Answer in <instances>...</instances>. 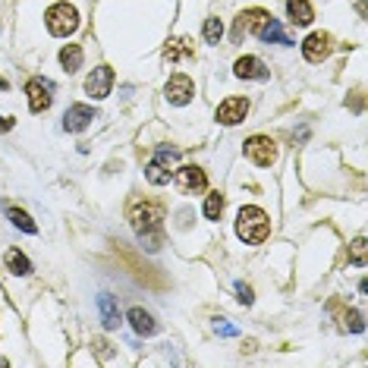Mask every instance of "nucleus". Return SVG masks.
Segmentation results:
<instances>
[{
  "mask_svg": "<svg viewBox=\"0 0 368 368\" xmlns=\"http://www.w3.org/2000/svg\"><path fill=\"white\" fill-rule=\"evenodd\" d=\"M129 224H133L139 242L148 252H157L164 242V205L157 202H135L129 208Z\"/></svg>",
  "mask_w": 368,
  "mask_h": 368,
  "instance_id": "f257e3e1",
  "label": "nucleus"
},
{
  "mask_svg": "<svg viewBox=\"0 0 368 368\" xmlns=\"http://www.w3.org/2000/svg\"><path fill=\"white\" fill-rule=\"evenodd\" d=\"M236 233H240V240L249 242V246L264 242V240H268V233H271L268 214H264L262 208H255V205L240 208V214H236Z\"/></svg>",
  "mask_w": 368,
  "mask_h": 368,
  "instance_id": "f03ea898",
  "label": "nucleus"
},
{
  "mask_svg": "<svg viewBox=\"0 0 368 368\" xmlns=\"http://www.w3.org/2000/svg\"><path fill=\"white\" fill-rule=\"evenodd\" d=\"M76 28H79V10L72 7V3L60 0V3H54V7L48 10V32L54 38H66V35H72Z\"/></svg>",
  "mask_w": 368,
  "mask_h": 368,
  "instance_id": "7ed1b4c3",
  "label": "nucleus"
},
{
  "mask_svg": "<svg viewBox=\"0 0 368 368\" xmlns=\"http://www.w3.org/2000/svg\"><path fill=\"white\" fill-rule=\"evenodd\" d=\"M177 161H180V151H177V148H167V145H161V148L155 151V157L148 161V167H145V177H148V183H151V186L170 183Z\"/></svg>",
  "mask_w": 368,
  "mask_h": 368,
  "instance_id": "20e7f679",
  "label": "nucleus"
},
{
  "mask_svg": "<svg viewBox=\"0 0 368 368\" xmlns=\"http://www.w3.org/2000/svg\"><path fill=\"white\" fill-rule=\"evenodd\" d=\"M173 186H177L180 195H202V192L208 189V177L202 167L189 164V167H180L177 173H173Z\"/></svg>",
  "mask_w": 368,
  "mask_h": 368,
  "instance_id": "39448f33",
  "label": "nucleus"
},
{
  "mask_svg": "<svg viewBox=\"0 0 368 368\" xmlns=\"http://www.w3.org/2000/svg\"><path fill=\"white\" fill-rule=\"evenodd\" d=\"M246 155L252 157L258 167H271V164L277 161V145L268 135H252V139L246 142Z\"/></svg>",
  "mask_w": 368,
  "mask_h": 368,
  "instance_id": "423d86ee",
  "label": "nucleus"
},
{
  "mask_svg": "<svg viewBox=\"0 0 368 368\" xmlns=\"http://www.w3.org/2000/svg\"><path fill=\"white\" fill-rule=\"evenodd\" d=\"M164 95H167L170 104H189L192 95H195V82H192L189 76H183V72H177V76L167 79V85H164Z\"/></svg>",
  "mask_w": 368,
  "mask_h": 368,
  "instance_id": "0eeeda50",
  "label": "nucleus"
},
{
  "mask_svg": "<svg viewBox=\"0 0 368 368\" xmlns=\"http://www.w3.org/2000/svg\"><path fill=\"white\" fill-rule=\"evenodd\" d=\"M54 85L48 82V79H28V85H26V95H28V107L35 113H41V110H48L50 107V101H54Z\"/></svg>",
  "mask_w": 368,
  "mask_h": 368,
  "instance_id": "6e6552de",
  "label": "nucleus"
},
{
  "mask_svg": "<svg viewBox=\"0 0 368 368\" xmlns=\"http://www.w3.org/2000/svg\"><path fill=\"white\" fill-rule=\"evenodd\" d=\"M246 113H249V101L236 95V98L220 101V107H217V120L224 123V126H236V123L246 120Z\"/></svg>",
  "mask_w": 368,
  "mask_h": 368,
  "instance_id": "1a4fd4ad",
  "label": "nucleus"
},
{
  "mask_svg": "<svg viewBox=\"0 0 368 368\" xmlns=\"http://www.w3.org/2000/svg\"><path fill=\"white\" fill-rule=\"evenodd\" d=\"M110 85H113V70L110 66H98V70H92V76L85 79V92H88V98H107L110 95Z\"/></svg>",
  "mask_w": 368,
  "mask_h": 368,
  "instance_id": "9d476101",
  "label": "nucleus"
},
{
  "mask_svg": "<svg viewBox=\"0 0 368 368\" xmlns=\"http://www.w3.org/2000/svg\"><path fill=\"white\" fill-rule=\"evenodd\" d=\"M327 54H331V35H325V32H315L302 41V57L309 64H321V60H327Z\"/></svg>",
  "mask_w": 368,
  "mask_h": 368,
  "instance_id": "9b49d317",
  "label": "nucleus"
},
{
  "mask_svg": "<svg viewBox=\"0 0 368 368\" xmlns=\"http://www.w3.org/2000/svg\"><path fill=\"white\" fill-rule=\"evenodd\" d=\"M98 113H95V107H88V104H72L70 110L64 113V129L66 133H82L88 123L95 120Z\"/></svg>",
  "mask_w": 368,
  "mask_h": 368,
  "instance_id": "f8f14e48",
  "label": "nucleus"
},
{
  "mask_svg": "<svg viewBox=\"0 0 368 368\" xmlns=\"http://www.w3.org/2000/svg\"><path fill=\"white\" fill-rule=\"evenodd\" d=\"M268 19H271V13H264V10H246V13L236 19L233 41H242V35H249V32H262V26Z\"/></svg>",
  "mask_w": 368,
  "mask_h": 368,
  "instance_id": "ddd939ff",
  "label": "nucleus"
},
{
  "mask_svg": "<svg viewBox=\"0 0 368 368\" xmlns=\"http://www.w3.org/2000/svg\"><path fill=\"white\" fill-rule=\"evenodd\" d=\"M129 325H133V331L139 333V337H155L157 331H161V325H157L155 318H151V311L145 309H129Z\"/></svg>",
  "mask_w": 368,
  "mask_h": 368,
  "instance_id": "4468645a",
  "label": "nucleus"
},
{
  "mask_svg": "<svg viewBox=\"0 0 368 368\" xmlns=\"http://www.w3.org/2000/svg\"><path fill=\"white\" fill-rule=\"evenodd\" d=\"M233 72H236V79H268V66L258 57H240Z\"/></svg>",
  "mask_w": 368,
  "mask_h": 368,
  "instance_id": "2eb2a0df",
  "label": "nucleus"
},
{
  "mask_svg": "<svg viewBox=\"0 0 368 368\" xmlns=\"http://www.w3.org/2000/svg\"><path fill=\"white\" fill-rule=\"evenodd\" d=\"M98 309H101V321H104V327L107 331H117V327L123 325V318H120V309H117V299L113 296H101L98 299Z\"/></svg>",
  "mask_w": 368,
  "mask_h": 368,
  "instance_id": "dca6fc26",
  "label": "nucleus"
},
{
  "mask_svg": "<svg viewBox=\"0 0 368 368\" xmlns=\"http://www.w3.org/2000/svg\"><path fill=\"white\" fill-rule=\"evenodd\" d=\"M287 13H290L293 26H309V22L315 19V13H311V7H309V0H287Z\"/></svg>",
  "mask_w": 368,
  "mask_h": 368,
  "instance_id": "f3484780",
  "label": "nucleus"
},
{
  "mask_svg": "<svg viewBox=\"0 0 368 368\" xmlns=\"http://www.w3.org/2000/svg\"><path fill=\"white\" fill-rule=\"evenodd\" d=\"M258 35H262V41H264V44H293L290 38H287V32H283V26L274 19V16H271V19L264 22Z\"/></svg>",
  "mask_w": 368,
  "mask_h": 368,
  "instance_id": "a211bd4d",
  "label": "nucleus"
},
{
  "mask_svg": "<svg viewBox=\"0 0 368 368\" xmlns=\"http://www.w3.org/2000/svg\"><path fill=\"white\" fill-rule=\"evenodd\" d=\"M60 66H64L66 72H76L79 66H82V44H66V48L60 50Z\"/></svg>",
  "mask_w": 368,
  "mask_h": 368,
  "instance_id": "6ab92c4d",
  "label": "nucleus"
},
{
  "mask_svg": "<svg viewBox=\"0 0 368 368\" xmlns=\"http://www.w3.org/2000/svg\"><path fill=\"white\" fill-rule=\"evenodd\" d=\"M7 217H10V220H13V226H19L22 233H32V236H35V233H38V226H35V220L28 217V214H26V211H19V208H13V205H7Z\"/></svg>",
  "mask_w": 368,
  "mask_h": 368,
  "instance_id": "aec40b11",
  "label": "nucleus"
},
{
  "mask_svg": "<svg viewBox=\"0 0 368 368\" xmlns=\"http://www.w3.org/2000/svg\"><path fill=\"white\" fill-rule=\"evenodd\" d=\"M7 268L13 271V274H19V277L32 274V264H28V258L19 252V249H10V252H7Z\"/></svg>",
  "mask_w": 368,
  "mask_h": 368,
  "instance_id": "412c9836",
  "label": "nucleus"
},
{
  "mask_svg": "<svg viewBox=\"0 0 368 368\" xmlns=\"http://www.w3.org/2000/svg\"><path fill=\"white\" fill-rule=\"evenodd\" d=\"M220 211H224V195H220V192H211V195L205 198V217L208 220H217Z\"/></svg>",
  "mask_w": 368,
  "mask_h": 368,
  "instance_id": "4be33fe9",
  "label": "nucleus"
},
{
  "mask_svg": "<svg viewBox=\"0 0 368 368\" xmlns=\"http://www.w3.org/2000/svg\"><path fill=\"white\" fill-rule=\"evenodd\" d=\"M220 38H224V22H220V19H208L205 22V41L208 44H220Z\"/></svg>",
  "mask_w": 368,
  "mask_h": 368,
  "instance_id": "5701e85b",
  "label": "nucleus"
},
{
  "mask_svg": "<svg viewBox=\"0 0 368 368\" xmlns=\"http://www.w3.org/2000/svg\"><path fill=\"white\" fill-rule=\"evenodd\" d=\"M349 262H353V264H359V268H362V264H365V240H356V242H353V252H349Z\"/></svg>",
  "mask_w": 368,
  "mask_h": 368,
  "instance_id": "b1692460",
  "label": "nucleus"
},
{
  "mask_svg": "<svg viewBox=\"0 0 368 368\" xmlns=\"http://www.w3.org/2000/svg\"><path fill=\"white\" fill-rule=\"evenodd\" d=\"M347 318H349V331H353V333H362V331H365V321H362V311H349V315H347Z\"/></svg>",
  "mask_w": 368,
  "mask_h": 368,
  "instance_id": "393cba45",
  "label": "nucleus"
},
{
  "mask_svg": "<svg viewBox=\"0 0 368 368\" xmlns=\"http://www.w3.org/2000/svg\"><path fill=\"white\" fill-rule=\"evenodd\" d=\"M236 299H240L242 305H252V287H246V283H236Z\"/></svg>",
  "mask_w": 368,
  "mask_h": 368,
  "instance_id": "a878e982",
  "label": "nucleus"
},
{
  "mask_svg": "<svg viewBox=\"0 0 368 368\" xmlns=\"http://www.w3.org/2000/svg\"><path fill=\"white\" fill-rule=\"evenodd\" d=\"M214 331L224 333V337H236V333H240L233 325H224V321H214Z\"/></svg>",
  "mask_w": 368,
  "mask_h": 368,
  "instance_id": "bb28decb",
  "label": "nucleus"
},
{
  "mask_svg": "<svg viewBox=\"0 0 368 368\" xmlns=\"http://www.w3.org/2000/svg\"><path fill=\"white\" fill-rule=\"evenodd\" d=\"M183 54H189V48H177V44H173V48H167V54H164V57H167L170 64H173V60H180Z\"/></svg>",
  "mask_w": 368,
  "mask_h": 368,
  "instance_id": "cd10ccee",
  "label": "nucleus"
},
{
  "mask_svg": "<svg viewBox=\"0 0 368 368\" xmlns=\"http://www.w3.org/2000/svg\"><path fill=\"white\" fill-rule=\"evenodd\" d=\"M0 129H3V133H7V129H13V120H3V117H0Z\"/></svg>",
  "mask_w": 368,
  "mask_h": 368,
  "instance_id": "c85d7f7f",
  "label": "nucleus"
}]
</instances>
